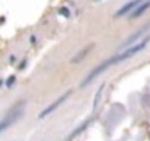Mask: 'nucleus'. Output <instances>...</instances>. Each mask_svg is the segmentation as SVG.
I'll list each match as a JSON object with an SVG mask.
<instances>
[{
  "label": "nucleus",
  "instance_id": "obj_6",
  "mask_svg": "<svg viewBox=\"0 0 150 141\" xmlns=\"http://www.w3.org/2000/svg\"><path fill=\"white\" fill-rule=\"evenodd\" d=\"M149 8H150V0H147V2L144 0V2H143V3H141V5L132 12V13H131V18H138V16H141Z\"/></svg>",
  "mask_w": 150,
  "mask_h": 141
},
{
  "label": "nucleus",
  "instance_id": "obj_2",
  "mask_svg": "<svg viewBox=\"0 0 150 141\" xmlns=\"http://www.w3.org/2000/svg\"><path fill=\"white\" fill-rule=\"evenodd\" d=\"M22 116V109L18 107V109H13L11 113H8L5 118H3V122H2V131H5L9 125H12L13 122H16L19 118Z\"/></svg>",
  "mask_w": 150,
  "mask_h": 141
},
{
  "label": "nucleus",
  "instance_id": "obj_3",
  "mask_svg": "<svg viewBox=\"0 0 150 141\" xmlns=\"http://www.w3.org/2000/svg\"><path fill=\"white\" fill-rule=\"evenodd\" d=\"M144 2V0H131V2H128L127 5H124L116 13H115V16L116 18H119V16H124V15H127V13H129V12H132V11H135L141 3Z\"/></svg>",
  "mask_w": 150,
  "mask_h": 141
},
{
  "label": "nucleus",
  "instance_id": "obj_1",
  "mask_svg": "<svg viewBox=\"0 0 150 141\" xmlns=\"http://www.w3.org/2000/svg\"><path fill=\"white\" fill-rule=\"evenodd\" d=\"M69 94H71V91H66L65 94H62V96H60L57 100H54V102H53V103H52L49 107H46V109H44V110L38 115V118H40V119H43V118H46L47 115H50L53 110H56V109H57V107H59V106H60V104H62V103H63L66 99H68V96H69Z\"/></svg>",
  "mask_w": 150,
  "mask_h": 141
},
{
  "label": "nucleus",
  "instance_id": "obj_4",
  "mask_svg": "<svg viewBox=\"0 0 150 141\" xmlns=\"http://www.w3.org/2000/svg\"><path fill=\"white\" fill-rule=\"evenodd\" d=\"M94 46L93 44H88V46H86V47H83L77 54H75L72 59H71V63H78V62H81V60H84L86 57H87V54L91 51V49H93Z\"/></svg>",
  "mask_w": 150,
  "mask_h": 141
},
{
  "label": "nucleus",
  "instance_id": "obj_5",
  "mask_svg": "<svg viewBox=\"0 0 150 141\" xmlns=\"http://www.w3.org/2000/svg\"><path fill=\"white\" fill-rule=\"evenodd\" d=\"M149 28H150V25H146V27H143L141 30H138V31H137L135 34H132V37H129V38H128V40H127V41H125V43L122 44V50L128 49V46H131V44H132V43H134V41H135V40H137V38L140 37V35H143V34H144V32H146V31H147Z\"/></svg>",
  "mask_w": 150,
  "mask_h": 141
},
{
  "label": "nucleus",
  "instance_id": "obj_7",
  "mask_svg": "<svg viewBox=\"0 0 150 141\" xmlns=\"http://www.w3.org/2000/svg\"><path fill=\"white\" fill-rule=\"evenodd\" d=\"M88 123H90V121H87V122H84V123H83L81 126H78L77 129H75V131H74V132H72V134L69 135V140H72V138H75V137H77L78 134H81V132H83V131H84V129H86V128L88 126Z\"/></svg>",
  "mask_w": 150,
  "mask_h": 141
},
{
  "label": "nucleus",
  "instance_id": "obj_9",
  "mask_svg": "<svg viewBox=\"0 0 150 141\" xmlns=\"http://www.w3.org/2000/svg\"><path fill=\"white\" fill-rule=\"evenodd\" d=\"M15 80H16V78H15L13 75H12V77H9V78H8V82H6V85H8V87H12V85L15 84Z\"/></svg>",
  "mask_w": 150,
  "mask_h": 141
},
{
  "label": "nucleus",
  "instance_id": "obj_8",
  "mask_svg": "<svg viewBox=\"0 0 150 141\" xmlns=\"http://www.w3.org/2000/svg\"><path fill=\"white\" fill-rule=\"evenodd\" d=\"M103 88H105V85H100L99 91L96 93V99L93 100V107H94V109L99 106V102H100V99H102V91H103Z\"/></svg>",
  "mask_w": 150,
  "mask_h": 141
},
{
  "label": "nucleus",
  "instance_id": "obj_10",
  "mask_svg": "<svg viewBox=\"0 0 150 141\" xmlns=\"http://www.w3.org/2000/svg\"><path fill=\"white\" fill-rule=\"evenodd\" d=\"M60 15H63V16H69V13H68V9H60Z\"/></svg>",
  "mask_w": 150,
  "mask_h": 141
}]
</instances>
